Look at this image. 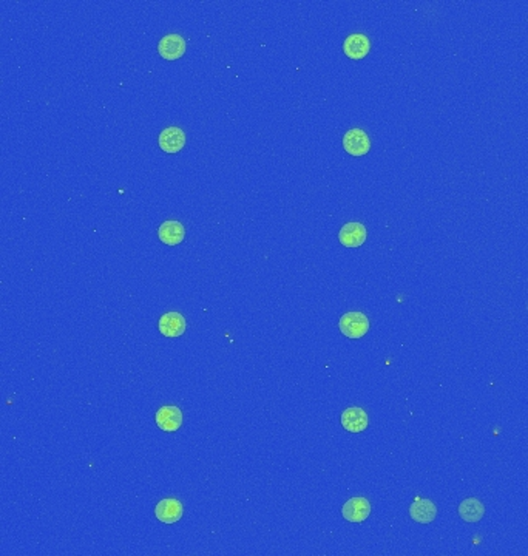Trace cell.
Masks as SVG:
<instances>
[{
	"mask_svg": "<svg viewBox=\"0 0 528 556\" xmlns=\"http://www.w3.org/2000/svg\"><path fill=\"white\" fill-rule=\"evenodd\" d=\"M340 332L351 340L366 336L369 331V320L363 312H346L338 321Z\"/></svg>",
	"mask_w": 528,
	"mask_h": 556,
	"instance_id": "1",
	"label": "cell"
},
{
	"mask_svg": "<svg viewBox=\"0 0 528 556\" xmlns=\"http://www.w3.org/2000/svg\"><path fill=\"white\" fill-rule=\"evenodd\" d=\"M343 147L352 157H363L371 148L369 136L362 128L347 130L346 135L343 136Z\"/></svg>",
	"mask_w": 528,
	"mask_h": 556,
	"instance_id": "2",
	"label": "cell"
},
{
	"mask_svg": "<svg viewBox=\"0 0 528 556\" xmlns=\"http://www.w3.org/2000/svg\"><path fill=\"white\" fill-rule=\"evenodd\" d=\"M154 420H157V425L163 431L175 432L181 428V425H183V411L179 410L178 406H173V405L161 406L157 411Z\"/></svg>",
	"mask_w": 528,
	"mask_h": 556,
	"instance_id": "3",
	"label": "cell"
},
{
	"mask_svg": "<svg viewBox=\"0 0 528 556\" xmlns=\"http://www.w3.org/2000/svg\"><path fill=\"white\" fill-rule=\"evenodd\" d=\"M184 515V507L181 500L167 498L159 500L157 509H154V516L158 518L159 522L163 524H175Z\"/></svg>",
	"mask_w": 528,
	"mask_h": 556,
	"instance_id": "4",
	"label": "cell"
},
{
	"mask_svg": "<svg viewBox=\"0 0 528 556\" xmlns=\"http://www.w3.org/2000/svg\"><path fill=\"white\" fill-rule=\"evenodd\" d=\"M341 515L349 522H363L371 515V504L366 498H351L341 509Z\"/></svg>",
	"mask_w": 528,
	"mask_h": 556,
	"instance_id": "5",
	"label": "cell"
},
{
	"mask_svg": "<svg viewBox=\"0 0 528 556\" xmlns=\"http://www.w3.org/2000/svg\"><path fill=\"white\" fill-rule=\"evenodd\" d=\"M369 425L368 414L360 406H351L341 413V426L349 432H362Z\"/></svg>",
	"mask_w": 528,
	"mask_h": 556,
	"instance_id": "6",
	"label": "cell"
},
{
	"mask_svg": "<svg viewBox=\"0 0 528 556\" xmlns=\"http://www.w3.org/2000/svg\"><path fill=\"white\" fill-rule=\"evenodd\" d=\"M368 233H366V227L362 222H346V224L340 229L338 232V241L345 247H360L362 246Z\"/></svg>",
	"mask_w": 528,
	"mask_h": 556,
	"instance_id": "7",
	"label": "cell"
},
{
	"mask_svg": "<svg viewBox=\"0 0 528 556\" xmlns=\"http://www.w3.org/2000/svg\"><path fill=\"white\" fill-rule=\"evenodd\" d=\"M158 51L165 60H176L185 53V40L179 34H167L159 40Z\"/></svg>",
	"mask_w": 528,
	"mask_h": 556,
	"instance_id": "8",
	"label": "cell"
},
{
	"mask_svg": "<svg viewBox=\"0 0 528 556\" xmlns=\"http://www.w3.org/2000/svg\"><path fill=\"white\" fill-rule=\"evenodd\" d=\"M159 147L165 153H178L185 144V135L179 127H167L159 135Z\"/></svg>",
	"mask_w": 528,
	"mask_h": 556,
	"instance_id": "9",
	"label": "cell"
},
{
	"mask_svg": "<svg viewBox=\"0 0 528 556\" xmlns=\"http://www.w3.org/2000/svg\"><path fill=\"white\" fill-rule=\"evenodd\" d=\"M158 327L165 337H181L185 332V318L179 312H165L159 318Z\"/></svg>",
	"mask_w": 528,
	"mask_h": 556,
	"instance_id": "10",
	"label": "cell"
},
{
	"mask_svg": "<svg viewBox=\"0 0 528 556\" xmlns=\"http://www.w3.org/2000/svg\"><path fill=\"white\" fill-rule=\"evenodd\" d=\"M371 49V42L365 34H351L343 43V51L351 59H363Z\"/></svg>",
	"mask_w": 528,
	"mask_h": 556,
	"instance_id": "11",
	"label": "cell"
},
{
	"mask_svg": "<svg viewBox=\"0 0 528 556\" xmlns=\"http://www.w3.org/2000/svg\"><path fill=\"white\" fill-rule=\"evenodd\" d=\"M409 515L419 524H431L437 516V507L430 499H417L409 507Z\"/></svg>",
	"mask_w": 528,
	"mask_h": 556,
	"instance_id": "12",
	"label": "cell"
},
{
	"mask_svg": "<svg viewBox=\"0 0 528 556\" xmlns=\"http://www.w3.org/2000/svg\"><path fill=\"white\" fill-rule=\"evenodd\" d=\"M158 237L167 246H176L179 243H183V240L185 237V229L179 221L175 220L165 221L158 229Z\"/></svg>",
	"mask_w": 528,
	"mask_h": 556,
	"instance_id": "13",
	"label": "cell"
},
{
	"mask_svg": "<svg viewBox=\"0 0 528 556\" xmlns=\"http://www.w3.org/2000/svg\"><path fill=\"white\" fill-rule=\"evenodd\" d=\"M485 515V507L476 498H468L462 500L459 505V516H461L465 522H479Z\"/></svg>",
	"mask_w": 528,
	"mask_h": 556,
	"instance_id": "14",
	"label": "cell"
}]
</instances>
